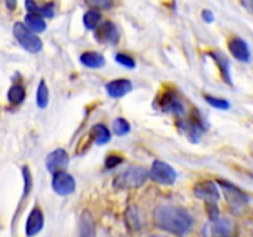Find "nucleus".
<instances>
[{
    "label": "nucleus",
    "instance_id": "1",
    "mask_svg": "<svg viewBox=\"0 0 253 237\" xmlns=\"http://www.w3.org/2000/svg\"><path fill=\"white\" fill-rule=\"evenodd\" d=\"M153 222L158 229L178 237H183L192 230L194 221L189 212L183 207L161 205L153 211Z\"/></svg>",
    "mask_w": 253,
    "mask_h": 237
},
{
    "label": "nucleus",
    "instance_id": "2",
    "mask_svg": "<svg viewBox=\"0 0 253 237\" xmlns=\"http://www.w3.org/2000/svg\"><path fill=\"white\" fill-rule=\"evenodd\" d=\"M148 178V172L143 167H130L121 172L114 179L113 185L115 189H136L142 187Z\"/></svg>",
    "mask_w": 253,
    "mask_h": 237
},
{
    "label": "nucleus",
    "instance_id": "3",
    "mask_svg": "<svg viewBox=\"0 0 253 237\" xmlns=\"http://www.w3.org/2000/svg\"><path fill=\"white\" fill-rule=\"evenodd\" d=\"M177 126L192 142H198L203 133L207 131V125L203 120V116L197 110L193 111L189 118L178 121Z\"/></svg>",
    "mask_w": 253,
    "mask_h": 237
},
{
    "label": "nucleus",
    "instance_id": "4",
    "mask_svg": "<svg viewBox=\"0 0 253 237\" xmlns=\"http://www.w3.org/2000/svg\"><path fill=\"white\" fill-rule=\"evenodd\" d=\"M219 185L225 195L227 204L234 214H240L249 204V197L240 188L226 180H219Z\"/></svg>",
    "mask_w": 253,
    "mask_h": 237
},
{
    "label": "nucleus",
    "instance_id": "5",
    "mask_svg": "<svg viewBox=\"0 0 253 237\" xmlns=\"http://www.w3.org/2000/svg\"><path fill=\"white\" fill-rule=\"evenodd\" d=\"M12 32H14L15 39L17 40L20 46L26 49L27 52L37 53L42 49V41L40 40V37L32 31H30L22 22H16L12 27Z\"/></svg>",
    "mask_w": 253,
    "mask_h": 237
},
{
    "label": "nucleus",
    "instance_id": "6",
    "mask_svg": "<svg viewBox=\"0 0 253 237\" xmlns=\"http://www.w3.org/2000/svg\"><path fill=\"white\" fill-rule=\"evenodd\" d=\"M234 234V224L230 219L217 217V219L209 220V222L203 226V237H231Z\"/></svg>",
    "mask_w": 253,
    "mask_h": 237
},
{
    "label": "nucleus",
    "instance_id": "7",
    "mask_svg": "<svg viewBox=\"0 0 253 237\" xmlns=\"http://www.w3.org/2000/svg\"><path fill=\"white\" fill-rule=\"evenodd\" d=\"M153 182H157L163 185H172L177 180V173L173 169L172 165L162 160H155L148 173Z\"/></svg>",
    "mask_w": 253,
    "mask_h": 237
},
{
    "label": "nucleus",
    "instance_id": "8",
    "mask_svg": "<svg viewBox=\"0 0 253 237\" xmlns=\"http://www.w3.org/2000/svg\"><path fill=\"white\" fill-rule=\"evenodd\" d=\"M194 194L198 199L205 201L207 206H216L220 200L217 185L211 180H203L194 187Z\"/></svg>",
    "mask_w": 253,
    "mask_h": 237
},
{
    "label": "nucleus",
    "instance_id": "9",
    "mask_svg": "<svg viewBox=\"0 0 253 237\" xmlns=\"http://www.w3.org/2000/svg\"><path fill=\"white\" fill-rule=\"evenodd\" d=\"M52 189L58 195L66 197V195L72 194L76 190V180L64 170L57 172L54 173L53 179H52Z\"/></svg>",
    "mask_w": 253,
    "mask_h": 237
},
{
    "label": "nucleus",
    "instance_id": "10",
    "mask_svg": "<svg viewBox=\"0 0 253 237\" xmlns=\"http://www.w3.org/2000/svg\"><path fill=\"white\" fill-rule=\"evenodd\" d=\"M160 108L163 113L173 114V115L180 116L184 115L185 108L179 98L173 91H166L160 99Z\"/></svg>",
    "mask_w": 253,
    "mask_h": 237
},
{
    "label": "nucleus",
    "instance_id": "11",
    "mask_svg": "<svg viewBox=\"0 0 253 237\" xmlns=\"http://www.w3.org/2000/svg\"><path fill=\"white\" fill-rule=\"evenodd\" d=\"M94 37L98 42L105 44H114L119 40V30L113 21H104L96 26Z\"/></svg>",
    "mask_w": 253,
    "mask_h": 237
},
{
    "label": "nucleus",
    "instance_id": "12",
    "mask_svg": "<svg viewBox=\"0 0 253 237\" xmlns=\"http://www.w3.org/2000/svg\"><path fill=\"white\" fill-rule=\"evenodd\" d=\"M69 162V156L63 148H57L52 151L46 158V168L49 173L54 174L57 172H62L67 168Z\"/></svg>",
    "mask_w": 253,
    "mask_h": 237
},
{
    "label": "nucleus",
    "instance_id": "13",
    "mask_svg": "<svg viewBox=\"0 0 253 237\" xmlns=\"http://www.w3.org/2000/svg\"><path fill=\"white\" fill-rule=\"evenodd\" d=\"M227 46H229L230 53L232 54L235 59L242 62V63L250 62V59H251V51H250L249 44H247L245 40L240 39V37H234V39L230 40Z\"/></svg>",
    "mask_w": 253,
    "mask_h": 237
},
{
    "label": "nucleus",
    "instance_id": "14",
    "mask_svg": "<svg viewBox=\"0 0 253 237\" xmlns=\"http://www.w3.org/2000/svg\"><path fill=\"white\" fill-rule=\"evenodd\" d=\"M44 219L43 214H42L41 210L39 207H34L31 210V212L29 214L26 220V225H25V234L27 237H34L37 234L41 232V230L43 229Z\"/></svg>",
    "mask_w": 253,
    "mask_h": 237
},
{
    "label": "nucleus",
    "instance_id": "15",
    "mask_svg": "<svg viewBox=\"0 0 253 237\" xmlns=\"http://www.w3.org/2000/svg\"><path fill=\"white\" fill-rule=\"evenodd\" d=\"M105 89L110 98H123V96H125L126 94H128L132 90V83L125 78L115 79V80L109 81L105 85Z\"/></svg>",
    "mask_w": 253,
    "mask_h": 237
},
{
    "label": "nucleus",
    "instance_id": "16",
    "mask_svg": "<svg viewBox=\"0 0 253 237\" xmlns=\"http://www.w3.org/2000/svg\"><path fill=\"white\" fill-rule=\"evenodd\" d=\"M79 237H95L96 236V225L94 216L90 211L84 210L79 217Z\"/></svg>",
    "mask_w": 253,
    "mask_h": 237
},
{
    "label": "nucleus",
    "instance_id": "17",
    "mask_svg": "<svg viewBox=\"0 0 253 237\" xmlns=\"http://www.w3.org/2000/svg\"><path fill=\"white\" fill-rule=\"evenodd\" d=\"M209 56L214 59V62L216 63L217 68H219L220 73H221L222 79L224 81H226L227 84L232 85V79H231V73H230V61L226 57V54L222 51L219 49H215L209 53Z\"/></svg>",
    "mask_w": 253,
    "mask_h": 237
},
{
    "label": "nucleus",
    "instance_id": "18",
    "mask_svg": "<svg viewBox=\"0 0 253 237\" xmlns=\"http://www.w3.org/2000/svg\"><path fill=\"white\" fill-rule=\"evenodd\" d=\"M79 61H81V63L84 67H88V68L93 69L101 68L105 64V58H104L103 54L94 51H88L82 53L81 57H79Z\"/></svg>",
    "mask_w": 253,
    "mask_h": 237
},
{
    "label": "nucleus",
    "instance_id": "19",
    "mask_svg": "<svg viewBox=\"0 0 253 237\" xmlns=\"http://www.w3.org/2000/svg\"><path fill=\"white\" fill-rule=\"evenodd\" d=\"M25 26L32 31L34 34H40V32H43L46 30V21L43 20V17L40 16L37 14H27L25 16Z\"/></svg>",
    "mask_w": 253,
    "mask_h": 237
},
{
    "label": "nucleus",
    "instance_id": "20",
    "mask_svg": "<svg viewBox=\"0 0 253 237\" xmlns=\"http://www.w3.org/2000/svg\"><path fill=\"white\" fill-rule=\"evenodd\" d=\"M91 137L94 138L96 145L103 146L105 143H108L109 141L111 140V133L109 131V128L106 127L105 125L103 123H96L91 127V132H90Z\"/></svg>",
    "mask_w": 253,
    "mask_h": 237
},
{
    "label": "nucleus",
    "instance_id": "21",
    "mask_svg": "<svg viewBox=\"0 0 253 237\" xmlns=\"http://www.w3.org/2000/svg\"><path fill=\"white\" fill-rule=\"evenodd\" d=\"M25 95H26V91L24 86L21 84H15L7 91V100L12 105H19L24 101Z\"/></svg>",
    "mask_w": 253,
    "mask_h": 237
},
{
    "label": "nucleus",
    "instance_id": "22",
    "mask_svg": "<svg viewBox=\"0 0 253 237\" xmlns=\"http://www.w3.org/2000/svg\"><path fill=\"white\" fill-rule=\"evenodd\" d=\"M48 99H49V91L48 86L44 83V80H41L37 85L36 90V104L40 109H44L48 105Z\"/></svg>",
    "mask_w": 253,
    "mask_h": 237
},
{
    "label": "nucleus",
    "instance_id": "23",
    "mask_svg": "<svg viewBox=\"0 0 253 237\" xmlns=\"http://www.w3.org/2000/svg\"><path fill=\"white\" fill-rule=\"evenodd\" d=\"M101 20V14L96 9L89 10L84 14L83 24L88 30H95Z\"/></svg>",
    "mask_w": 253,
    "mask_h": 237
},
{
    "label": "nucleus",
    "instance_id": "24",
    "mask_svg": "<svg viewBox=\"0 0 253 237\" xmlns=\"http://www.w3.org/2000/svg\"><path fill=\"white\" fill-rule=\"evenodd\" d=\"M113 128H114V132H115V135L125 136L126 133L130 132L131 126H130V123H128L127 120H125V118H118L114 120Z\"/></svg>",
    "mask_w": 253,
    "mask_h": 237
},
{
    "label": "nucleus",
    "instance_id": "25",
    "mask_svg": "<svg viewBox=\"0 0 253 237\" xmlns=\"http://www.w3.org/2000/svg\"><path fill=\"white\" fill-rule=\"evenodd\" d=\"M125 221L126 224L130 226V229L133 230V231H137V230L141 229V224H140V219H138L137 211H136L133 207H130V209L126 211Z\"/></svg>",
    "mask_w": 253,
    "mask_h": 237
},
{
    "label": "nucleus",
    "instance_id": "26",
    "mask_svg": "<svg viewBox=\"0 0 253 237\" xmlns=\"http://www.w3.org/2000/svg\"><path fill=\"white\" fill-rule=\"evenodd\" d=\"M205 100L212 108L217 109V110H229L231 104L226 100V99L222 98H215V96L211 95H205Z\"/></svg>",
    "mask_w": 253,
    "mask_h": 237
},
{
    "label": "nucleus",
    "instance_id": "27",
    "mask_svg": "<svg viewBox=\"0 0 253 237\" xmlns=\"http://www.w3.org/2000/svg\"><path fill=\"white\" fill-rule=\"evenodd\" d=\"M115 61L118 62L119 64H121V66L125 67V68H127V69H133L136 67V63H135V61H133L132 57L127 56V54H125V53L116 54Z\"/></svg>",
    "mask_w": 253,
    "mask_h": 237
},
{
    "label": "nucleus",
    "instance_id": "28",
    "mask_svg": "<svg viewBox=\"0 0 253 237\" xmlns=\"http://www.w3.org/2000/svg\"><path fill=\"white\" fill-rule=\"evenodd\" d=\"M22 177H24V194H22V199H25V197L29 195L30 190H31V187H32L31 173H30L29 167L22 168Z\"/></svg>",
    "mask_w": 253,
    "mask_h": 237
},
{
    "label": "nucleus",
    "instance_id": "29",
    "mask_svg": "<svg viewBox=\"0 0 253 237\" xmlns=\"http://www.w3.org/2000/svg\"><path fill=\"white\" fill-rule=\"evenodd\" d=\"M123 162V157L119 155H110L106 157L105 159V167L108 168V169H113V168L118 167L120 163Z\"/></svg>",
    "mask_w": 253,
    "mask_h": 237
},
{
    "label": "nucleus",
    "instance_id": "30",
    "mask_svg": "<svg viewBox=\"0 0 253 237\" xmlns=\"http://www.w3.org/2000/svg\"><path fill=\"white\" fill-rule=\"evenodd\" d=\"M37 15L42 17H53L54 15V6L53 4H44L43 6H39V11H37Z\"/></svg>",
    "mask_w": 253,
    "mask_h": 237
},
{
    "label": "nucleus",
    "instance_id": "31",
    "mask_svg": "<svg viewBox=\"0 0 253 237\" xmlns=\"http://www.w3.org/2000/svg\"><path fill=\"white\" fill-rule=\"evenodd\" d=\"M91 5L99 9V7H103V9H108L109 6L111 5L110 0H88Z\"/></svg>",
    "mask_w": 253,
    "mask_h": 237
},
{
    "label": "nucleus",
    "instance_id": "32",
    "mask_svg": "<svg viewBox=\"0 0 253 237\" xmlns=\"http://www.w3.org/2000/svg\"><path fill=\"white\" fill-rule=\"evenodd\" d=\"M25 6L30 14H37V11H39V6L34 0H25Z\"/></svg>",
    "mask_w": 253,
    "mask_h": 237
},
{
    "label": "nucleus",
    "instance_id": "33",
    "mask_svg": "<svg viewBox=\"0 0 253 237\" xmlns=\"http://www.w3.org/2000/svg\"><path fill=\"white\" fill-rule=\"evenodd\" d=\"M202 17L205 22H208V24H211V22L214 21V14H212L211 10H209V9L203 10Z\"/></svg>",
    "mask_w": 253,
    "mask_h": 237
},
{
    "label": "nucleus",
    "instance_id": "34",
    "mask_svg": "<svg viewBox=\"0 0 253 237\" xmlns=\"http://www.w3.org/2000/svg\"><path fill=\"white\" fill-rule=\"evenodd\" d=\"M241 5L253 16V0H241Z\"/></svg>",
    "mask_w": 253,
    "mask_h": 237
},
{
    "label": "nucleus",
    "instance_id": "35",
    "mask_svg": "<svg viewBox=\"0 0 253 237\" xmlns=\"http://www.w3.org/2000/svg\"><path fill=\"white\" fill-rule=\"evenodd\" d=\"M16 4H17V0H5V5H6V7L9 10H15V7H16Z\"/></svg>",
    "mask_w": 253,
    "mask_h": 237
},
{
    "label": "nucleus",
    "instance_id": "36",
    "mask_svg": "<svg viewBox=\"0 0 253 237\" xmlns=\"http://www.w3.org/2000/svg\"><path fill=\"white\" fill-rule=\"evenodd\" d=\"M150 237H162V236H150Z\"/></svg>",
    "mask_w": 253,
    "mask_h": 237
}]
</instances>
